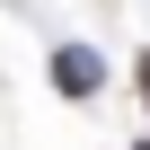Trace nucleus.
Masks as SVG:
<instances>
[{
  "instance_id": "obj_1",
  "label": "nucleus",
  "mask_w": 150,
  "mask_h": 150,
  "mask_svg": "<svg viewBox=\"0 0 150 150\" xmlns=\"http://www.w3.org/2000/svg\"><path fill=\"white\" fill-rule=\"evenodd\" d=\"M97 80H106V71H97L88 44H62V53H53V88H62V97H97Z\"/></svg>"
},
{
  "instance_id": "obj_2",
  "label": "nucleus",
  "mask_w": 150,
  "mask_h": 150,
  "mask_svg": "<svg viewBox=\"0 0 150 150\" xmlns=\"http://www.w3.org/2000/svg\"><path fill=\"white\" fill-rule=\"evenodd\" d=\"M132 80H141V97H150V53H141V62H132Z\"/></svg>"
},
{
  "instance_id": "obj_3",
  "label": "nucleus",
  "mask_w": 150,
  "mask_h": 150,
  "mask_svg": "<svg viewBox=\"0 0 150 150\" xmlns=\"http://www.w3.org/2000/svg\"><path fill=\"white\" fill-rule=\"evenodd\" d=\"M141 150H150V141H141Z\"/></svg>"
}]
</instances>
